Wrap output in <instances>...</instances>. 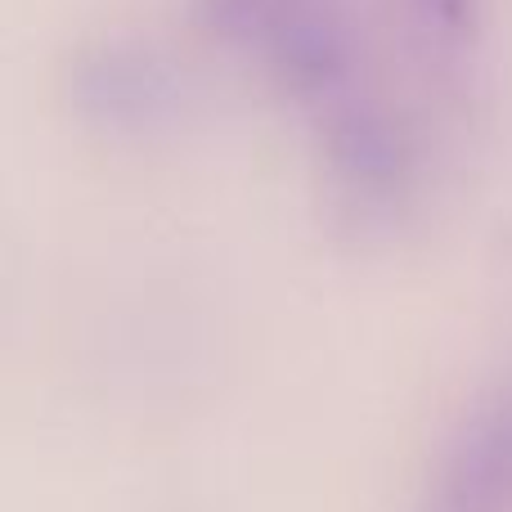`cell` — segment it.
I'll list each match as a JSON object with an SVG mask.
<instances>
[{
    "instance_id": "1",
    "label": "cell",
    "mask_w": 512,
    "mask_h": 512,
    "mask_svg": "<svg viewBox=\"0 0 512 512\" xmlns=\"http://www.w3.org/2000/svg\"><path fill=\"white\" fill-rule=\"evenodd\" d=\"M198 18L297 95H328L346 77V36L315 0H198Z\"/></svg>"
},
{
    "instance_id": "2",
    "label": "cell",
    "mask_w": 512,
    "mask_h": 512,
    "mask_svg": "<svg viewBox=\"0 0 512 512\" xmlns=\"http://www.w3.org/2000/svg\"><path fill=\"white\" fill-rule=\"evenodd\" d=\"M432 512H512V396L486 409L454 445Z\"/></svg>"
},
{
    "instance_id": "3",
    "label": "cell",
    "mask_w": 512,
    "mask_h": 512,
    "mask_svg": "<svg viewBox=\"0 0 512 512\" xmlns=\"http://www.w3.org/2000/svg\"><path fill=\"white\" fill-rule=\"evenodd\" d=\"M81 108L108 117L113 126H140L171 104V81L149 54L131 45H104L77 68Z\"/></svg>"
},
{
    "instance_id": "4",
    "label": "cell",
    "mask_w": 512,
    "mask_h": 512,
    "mask_svg": "<svg viewBox=\"0 0 512 512\" xmlns=\"http://www.w3.org/2000/svg\"><path fill=\"white\" fill-rule=\"evenodd\" d=\"M328 158L337 176L364 198H387L405 180V149L387 117L369 108H342L328 126Z\"/></svg>"
},
{
    "instance_id": "5",
    "label": "cell",
    "mask_w": 512,
    "mask_h": 512,
    "mask_svg": "<svg viewBox=\"0 0 512 512\" xmlns=\"http://www.w3.org/2000/svg\"><path fill=\"white\" fill-rule=\"evenodd\" d=\"M418 5H423V14L432 18V23H441L445 32H463V27L472 23L477 0H418Z\"/></svg>"
}]
</instances>
